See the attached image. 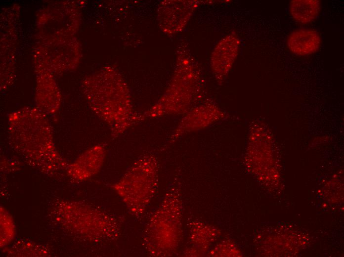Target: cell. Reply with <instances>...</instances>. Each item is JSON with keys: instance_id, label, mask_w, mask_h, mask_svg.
Wrapping results in <instances>:
<instances>
[{"instance_id": "cell-1", "label": "cell", "mask_w": 344, "mask_h": 257, "mask_svg": "<svg viewBox=\"0 0 344 257\" xmlns=\"http://www.w3.org/2000/svg\"><path fill=\"white\" fill-rule=\"evenodd\" d=\"M42 112H17L9 119L10 141L29 161L41 162L53 169V165L64 166L56 152L52 132L46 116Z\"/></svg>"}, {"instance_id": "cell-2", "label": "cell", "mask_w": 344, "mask_h": 257, "mask_svg": "<svg viewBox=\"0 0 344 257\" xmlns=\"http://www.w3.org/2000/svg\"><path fill=\"white\" fill-rule=\"evenodd\" d=\"M88 93V99L96 114L110 127L116 136L137 123V115L132 112L128 88L118 74L100 82Z\"/></svg>"}, {"instance_id": "cell-3", "label": "cell", "mask_w": 344, "mask_h": 257, "mask_svg": "<svg viewBox=\"0 0 344 257\" xmlns=\"http://www.w3.org/2000/svg\"><path fill=\"white\" fill-rule=\"evenodd\" d=\"M176 73L162 99L148 112L144 118L165 114L186 111L200 91L199 67L188 52L183 55Z\"/></svg>"}, {"instance_id": "cell-4", "label": "cell", "mask_w": 344, "mask_h": 257, "mask_svg": "<svg viewBox=\"0 0 344 257\" xmlns=\"http://www.w3.org/2000/svg\"><path fill=\"white\" fill-rule=\"evenodd\" d=\"M150 155L141 157L114 185V189L131 212L142 214L155 192L158 165Z\"/></svg>"}, {"instance_id": "cell-5", "label": "cell", "mask_w": 344, "mask_h": 257, "mask_svg": "<svg viewBox=\"0 0 344 257\" xmlns=\"http://www.w3.org/2000/svg\"><path fill=\"white\" fill-rule=\"evenodd\" d=\"M172 196L166 198L162 206L152 215L145 231V247L153 256L170 255L178 244L180 208L178 197L174 204V200L172 204Z\"/></svg>"}, {"instance_id": "cell-6", "label": "cell", "mask_w": 344, "mask_h": 257, "mask_svg": "<svg viewBox=\"0 0 344 257\" xmlns=\"http://www.w3.org/2000/svg\"><path fill=\"white\" fill-rule=\"evenodd\" d=\"M199 3L198 0H170L162 2L158 14L163 30L170 34L182 30Z\"/></svg>"}, {"instance_id": "cell-7", "label": "cell", "mask_w": 344, "mask_h": 257, "mask_svg": "<svg viewBox=\"0 0 344 257\" xmlns=\"http://www.w3.org/2000/svg\"><path fill=\"white\" fill-rule=\"evenodd\" d=\"M240 40L234 32L224 37L214 47L211 66L217 81L222 82L232 68L238 54Z\"/></svg>"}, {"instance_id": "cell-8", "label": "cell", "mask_w": 344, "mask_h": 257, "mask_svg": "<svg viewBox=\"0 0 344 257\" xmlns=\"http://www.w3.org/2000/svg\"><path fill=\"white\" fill-rule=\"evenodd\" d=\"M105 152L101 146L91 148L70 166L69 168L70 174L79 180L92 176L101 169L105 158Z\"/></svg>"}, {"instance_id": "cell-9", "label": "cell", "mask_w": 344, "mask_h": 257, "mask_svg": "<svg viewBox=\"0 0 344 257\" xmlns=\"http://www.w3.org/2000/svg\"><path fill=\"white\" fill-rule=\"evenodd\" d=\"M321 39L313 29L302 28L292 32L288 37L287 45L289 50L298 56L314 53L319 49Z\"/></svg>"}, {"instance_id": "cell-10", "label": "cell", "mask_w": 344, "mask_h": 257, "mask_svg": "<svg viewBox=\"0 0 344 257\" xmlns=\"http://www.w3.org/2000/svg\"><path fill=\"white\" fill-rule=\"evenodd\" d=\"M222 115L220 110L213 104H203L194 108L186 115L172 136L174 139L180 135L196 129L197 122L199 121H213L217 119L218 115Z\"/></svg>"}, {"instance_id": "cell-11", "label": "cell", "mask_w": 344, "mask_h": 257, "mask_svg": "<svg viewBox=\"0 0 344 257\" xmlns=\"http://www.w3.org/2000/svg\"><path fill=\"white\" fill-rule=\"evenodd\" d=\"M320 9L321 3L318 0H293L289 5L293 19L302 24L313 21L319 14Z\"/></svg>"}]
</instances>
